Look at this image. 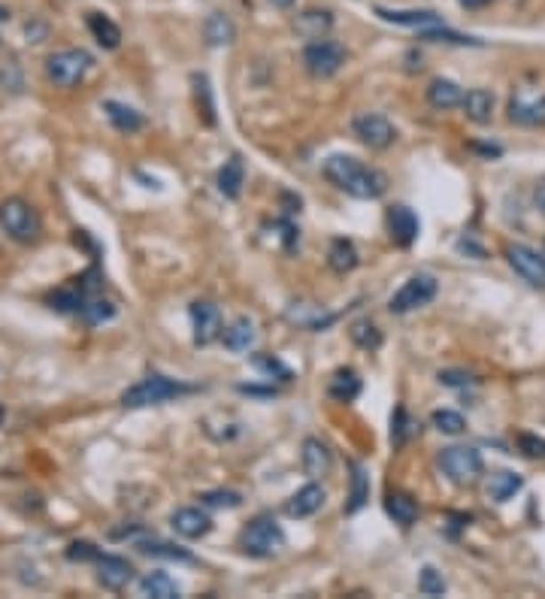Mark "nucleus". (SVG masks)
Here are the masks:
<instances>
[{"instance_id": "nucleus-48", "label": "nucleus", "mask_w": 545, "mask_h": 599, "mask_svg": "<svg viewBox=\"0 0 545 599\" xmlns=\"http://www.w3.org/2000/svg\"><path fill=\"white\" fill-rule=\"evenodd\" d=\"M270 4H272V6H279V10H288L294 0H270Z\"/></svg>"}, {"instance_id": "nucleus-19", "label": "nucleus", "mask_w": 545, "mask_h": 599, "mask_svg": "<svg viewBox=\"0 0 545 599\" xmlns=\"http://www.w3.org/2000/svg\"><path fill=\"white\" fill-rule=\"evenodd\" d=\"M321 506H324V487L312 482L294 493L288 506H285V512H288V517H312Z\"/></svg>"}, {"instance_id": "nucleus-24", "label": "nucleus", "mask_w": 545, "mask_h": 599, "mask_svg": "<svg viewBox=\"0 0 545 599\" xmlns=\"http://www.w3.org/2000/svg\"><path fill=\"white\" fill-rule=\"evenodd\" d=\"M294 28H297V34H304L306 40H321V36L334 28V16H330L328 10H306L297 16Z\"/></svg>"}, {"instance_id": "nucleus-16", "label": "nucleus", "mask_w": 545, "mask_h": 599, "mask_svg": "<svg viewBox=\"0 0 545 599\" xmlns=\"http://www.w3.org/2000/svg\"><path fill=\"white\" fill-rule=\"evenodd\" d=\"M170 524H173V530L179 532L182 539H203L206 532L212 530L209 515L201 512V508H194V506L179 508V512L170 517Z\"/></svg>"}, {"instance_id": "nucleus-7", "label": "nucleus", "mask_w": 545, "mask_h": 599, "mask_svg": "<svg viewBox=\"0 0 545 599\" xmlns=\"http://www.w3.org/2000/svg\"><path fill=\"white\" fill-rule=\"evenodd\" d=\"M345 64V51L340 43L334 40H312L309 46L304 49V67L309 70V76L315 79H330L336 76V73L343 70Z\"/></svg>"}, {"instance_id": "nucleus-22", "label": "nucleus", "mask_w": 545, "mask_h": 599, "mask_svg": "<svg viewBox=\"0 0 545 599\" xmlns=\"http://www.w3.org/2000/svg\"><path fill=\"white\" fill-rule=\"evenodd\" d=\"M255 324L249 321V318H237L233 324H227L225 327V333H222V339H225V349L227 351H233V354H242V351H249L255 345Z\"/></svg>"}, {"instance_id": "nucleus-18", "label": "nucleus", "mask_w": 545, "mask_h": 599, "mask_svg": "<svg viewBox=\"0 0 545 599\" xmlns=\"http://www.w3.org/2000/svg\"><path fill=\"white\" fill-rule=\"evenodd\" d=\"M218 191H222V197L227 200H237L242 194V185H246V164H242L240 154H231V158L225 161V167L218 169Z\"/></svg>"}, {"instance_id": "nucleus-2", "label": "nucleus", "mask_w": 545, "mask_h": 599, "mask_svg": "<svg viewBox=\"0 0 545 599\" xmlns=\"http://www.w3.org/2000/svg\"><path fill=\"white\" fill-rule=\"evenodd\" d=\"M0 225L10 233V240L21 242V246H34L43 236L40 212H36L25 197H10L0 203Z\"/></svg>"}, {"instance_id": "nucleus-17", "label": "nucleus", "mask_w": 545, "mask_h": 599, "mask_svg": "<svg viewBox=\"0 0 545 599\" xmlns=\"http://www.w3.org/2000/svg\"><path fill=\"white\" fill-rule=\"evenodd\" d=\"M385 21L400 28H418V31H427V28H439L443 25V16L430 10H375Z\"/></svg>"}, {"instance_id": "nucleus-11", "label": "nucleus", "mask_w": 545, "mask_h": 599, "mask_svg": "<svg viewBox=\"0 0 545 599\" xmlns=\"http://www.w3.org/2000/svg\"><path fill=\"white\" fill-rule=\"evenodd\" d=\"M191 327H194V345H212L216 339H222L225 324L218 306L206 300L191 303Z\"/></svg>"}, {"instance_id": "nucleus-41", "label": "nucleus", "mask_w": 545, "mask_h": 599, "mask_svg": "<svg viewBox=\"0 0 545 599\" xmlns=\"http://www.w3.org/2000/svg\"><path fill=\"white\" fill-rule=\"evenodd\" d=\"M201 500L212 508H237L240 506V493H233V491H209V493H203Z\"/></svg>"}, {"instance_id": "nucleus-13", "label": "nucleus", "mask_w": 545, "mask_h": 599, "mask_svg": "<svg viewBox=\"0 0 545 599\" xmlns=\"http://www.w3.org/2000/svg\"><path fill=\"white\" fill-rule=\"evenodd\" d=\"M418 231H422V225H418V216L409 206H391L388 209V233L400 248H409L418 240Z\"/></svg>"}, {"instance_id": "nucleus-8", "label": "nucleus", "mask_w": 545, "mask_h": 599, "mask_svg": "<svg viewBox=\"0 0 545 599\" xmlns=\"http://www.w3.org/2000/svg\"><path fill=\"white\" fill-rule=\"evenodd\" d=\"M437 291H439L437 279L427 276V272H418V276H412L409 282L394 294L391 303H388V309H391L394 315H407L412 309L427 306V303L437 297Z\"/></svg>"}, {"instance_id": "nucleus-28", "label": "nucleus", "mask_w": 545, "mask_h": 599, "mask_svg": "<svg viewBox=\"0 0 545 599\" xmlns=\"http://www.w3.org/2000/svg\"><path fill=\"white\" fill-rule=\"evenodd\" d=\"M427 100H430L433 109H454V106H461L463 91H461V85L452 83V79H433L430 88H427Z\"/></svg>"}, {"instance_id": "nucleus-42", "label": "nucleus", "mask_w": 545, "mask_h": 599, "mask_svg": "<svg viewBox=\"0 0 545 599\" xmlns=\"http://www.w3.org/2000/svg\"><path fill=\"white\" fill-rule=\"evenodd\" d=\"M98 557H100V551L94 548L91 542H73L67 548V560H79V564H85V560H94V564H98Z\"/></svg>"}, {"instance_id": "nucleus-27", "label": "nucleus", "mask_w": 545, "mask_h": 599, "mask_svg": "<svg viewBox=\"0 0 545 599\" xmlns=\"http://www.w3.org/2000/svg\"><path fill=\"white\" fill-rule=\"evenodd\" d=\"M88 31L94 34V40L100 43L103 49H119L122 46V31L109 16L103 12H88Z\"/></svg>"}, {"instance_id": "nucleus-20", "label": "nucleus", "mask_w": 545, "mask_h": 599, "mask_svg": "<svg viewBox=\"0 0 545 599\" xmlns=\"http://www.w3.org/2000/svg\"><path fill=\"white\" fill-rule=\"evenodd\" d=\"M461 106H463V113H467L470 122L488 124L491 118H494V94L485 91V88H473V91L463 94Z\"/></svg>"}, {"instance_id": "nucleus-4", "label": "nucleus", "mask_w": 545, "mask_h": 599, "mask_svg": "<svg viewBox=\"0 0 545 599\" xmlns=\"http://www.w3.org/2000/svg\"><path fill=\"white\" fill-rule=\"evenodd\" d=\"M240 545L249 557H257V560L276 557V554L285 548V530L279 527L270 515H261V517H255L246 530H242Z\"/></svg>"}, {"instance_id": "nucleus-23", "label": "nucleus", "mask_w": 545, "mask_h": 599, "mask_svg": "<svg viewBox=\"0 0 545 599\" xmlns=\"http://www.w3.org/2000/svg\"><path fill=\"white\" fill-rule=\"evenodd\" d=\"M203 40L209 46H231L237 40V28L233 21L225 16V12H212L209 19L203 21Z\"/></svg>"}, {"instance_id": "nucleus-35", "label": "nucleus", "mask_w": 545, "mask_h": 599, "mask_svg": "<svg viewBox=\"0 0 545 599\" xmlns=\"http://www.w3.org/2000/svg\"><path fill=\"white\" fill-rule=\"evenodd\" d=\"M351 339L360 345V349H367V351H375L382 345V333H379V327L375 324H370V321H358V324H351Z\"/></svg>"}, {"instance_id": "nucleus-30", "label": "nucleus", "mask_w": 545, "mask_h": 599, "mask_svg": "<svg viewBox=\"0 0 545 599\" xmlns=\"http://www.w3.org/2000/svg\"><path fill=\"white\" fill-rule=\"evenodd\" d=\"M370 500V476L360 463H351V491H349V502H345V515H355L367 506Z\"/></svg>"}, {"instance_id": "nucleus-3", "label": "nucleus", "mask_w": 545, "mask_h": 599, "mask_svg": "<svg viewBox=\"0 0 545 599\" xmlns=\"http://www.w3.org/2000/svg\"><path fill=\"white\" fill-rule=\"evenodd\" d=\"M191 384H182V382H173L167 379V375H146L143 382L130 384L128 390L122 394V406L124 409H143V406H158V403H167V399H179L191 394Z\"/></svg>"}, {"instance_id": "nucleus-21", "label": "nucleus", "mask_w": 545, "mask_h": 599, "mask_svg": "<svg viewBox=\"0 0 545 599\" xmlns=\"http://www.w3.org/2000/svg\"><path fill=\"white\" fill-rule=\"evenodd\" d=\"M103 109H107V118H109V122H113V128H115V130H122V133H137V130H143V128H146L143 113H137L134 106H124V103H119V100H107V103H103Z\"/></svg>"}, {"instance_id": "nucleus-44", "label": "nucleus", "mask_w": 545, "mask_h": 599, "mask_svg": "<svg viewBox=\"0 0 545 599\" xmlns=\"http://www.w3.org/2000/svg\"><path fill=\"white\" fill-rule=\"evenodd\" d=\"M518 445L527 457H545V439H540V436H521Z\"/></svg>"}, {"instance_id": "nucleus-39", "label": "nucleus", "mask_w": 545, "mask_h": 599, "mask_svg": "<svg viewBox=\"0 0 545 599\" xmlns=\"http://www.w3.org/2000/svg\"><path fill=\"white\" fill-rule=\"evenodd\" d=\"M422 40H430V43H458V46H478V40H473V36H463V34H454L448 31V28H427V31H422Z\"/></svg>"}, {"instance_id": "nucleus-38", "label": "nucleus", "mask_w": 545, "mask_h": 599, "mask_svg": "<svg viewBox=\"0 0 545 599\" xmlns=\"http://www.w3.org/2000/svg\"><path fill=\"white\" fill-rule=\"evenodd\" d=\"M137 548L143 554H152V557H167V560H194L188 551L176 548V545H167V542H137Z\"/></svg>"}, {"instance_id": "nucleus-12", "label": "nucleus", "mask_w": 545, "mask_h": 599, "mask_svg": "<svg viewBox=\"0 0 545 599\" xmlns=\"http://www.w3.org/2000/svg\"><path fill=\"white\" fill-rule=\"evenodd\" d=\"M98 581L107 590H124L130 581H134V566L128 564L124 557H113V554H100L98 557Z\"/></svg>"}, {"instance_id": "nucleus-26", "label": "nucleus", "mask_w": 545, "mask_h": 599, "mask_svg": "<svg viewBox=\"0 0 545 599\" xmlns=\"http://www.w3.org/2000/svg\"><path fill=\"white\" fill-rule=\"evenodd\" d=\"M182 590L167 572H149L139 579V596H149V599H176Z\"/></svg>"}, {"instance_id": "nucleus-47", "label": "nucleus", "mask_w": 545, "mask_h": 599, "mask_svg": "<svg viewBox=\"0 0 545 599\" xmlns=\"http://www.w3.org/2000/svg\"><path fill=\"white\" fill-rule=\"evenodd\" d=\"M533 200H536V206L542 209V216H545V182L542 185H536V194H533Z\"/></svg>"}, {"instance_id": "nucleus-9", "label": "nucleus", "mask_w": 545, "mask_h": 599, "mask_svg": "<svg viewBox=\"0 0 545 599\" xmlns=\"http://www.w3.org/2000/svg\"><path fill=\"white\" fill-rule=\"evenodd\" d=\"M351 130H355V137L360 139V143L370 146V149H375V152L388 149V146L397 139L394 124L388 122L385 115H379V113H360V115H355Z\"/></svg>"}, {"instance_id": "nucleus-37", "label": "nucleus", "mask_w": 545, "mask_h": 599, "mask_svg": "<svg viewBox=\"0 0 545 599\" xmlns=\"http://www.w3.org/2000/svg\"><path fill=\"white\" fill-rule=\"evenodd\" d=\"M446 579L443 572H437L433 566H424L422 575H418V590H422L424 596H443L446 594Z\"/></svg>"}, {"instance_id": "nucleus-31", "label": "nucleus", "mask_w": 545, "mask_h": 599, "mask_svg": "<svg viewBox=\"0 0 545 599\" xmlns=\"http://www.w3.org/2000/svg\"><path fill=\"white\" fill-rule=\"evenodd\" d=\"M385 512L394 517V524H400V527H412V524L418 521V502L409 497V493H388L385 500Z\"/></svg>"}, {"instance_id": "nucleus-46", "label": "nucleus", "mask_w": 545, "mask_h": 599, "mask_svg": "<svg viewBox=\"0 0 545 599\" xmlns=\"http://www.w3.org/2000/svg\"><path fill=\"white\" fill-rule=\"evenodd\" d=\"M461 6H467V10H482V6L494 4V0H458Z\"/></svg>"}, {"instance_id": "nucleus-49", "label": "nucleus", "mask_w": 545, "mask_h": 599, "mask_svg": "<svg viewBox=\"0 0 545 599\" xmlns=\"http://www.w3.org/2000/svg\"><path fill=\"white\" fill-rule=\"evenodd\" d=\"M4 421H6V412H4V406H0V427H4Z\"/></svg>"}, {"instance_id": "nucleus-40", "label": "nucleus", "mask_w": 545, "mask_h": 599, "mask_svg": "<svg viewBox=\"0 0 545 599\" xmlns=\"http://www.w3.org/2000/svg\"><path fill=\"white\" fill-rule=\"evenodd\" d=\"M194 85H197V103L203 100V122L216 124V109H212V98H209V79L194 76Z\"/></svg>"}, {"instance_id": "nucleus-36", "label": "nucleus", "mask_w": 545, "mask_h": 599, "mask_svg": "<svg viewBox=\"0 0 545 599\" xmlns=\"http://www.w3.org/2000/svg\"><path fill=\"white\" fill-rule=\"evenodd\" d=\"M433 427H437L439 433H448V436H458L467 430V421H463L461 412H452V409H439L433 412Z\"/></svg>"}, {"instance_id": "nucleus-5", "label": "nucleus", "mask_w": 545, "mask_h": 599, "mask_svg": "<svg viewBox=\"0 0 545 599\" xmlns=\"http://www.w3.org/2000/svg\"><path fill=\"white\" fill-rule=\"evenodd\" d=\"M91 70V55L83 49H64L46 61V76L58 88H76L85 79V73Z\"/></svg>"}, {"instance_id": "nucleus-25", "label": "nucleus", "mask_w": 545, "mask_h": 599, "mask_svg": "<svg viewBox=\"0 0 545 599\" xmlns=\"http://www.w3.org/2000/svg\"><path fill=\"white\" fill-rule=\"evenodd\" d=\"M328 394H330V399H336V403H351V399H358L360 379L355 369H336V373L330 375Z\"/></svg>"}, {"instance_id": "nucleus-50", "label": "nucleus", "mask_w": 545, "mask_h": 599, "mask_svg": "<svg viewBox=\"0 0 545 599\" xmlns=\"http://www.w3.org/2000/svg\"><path fill=\"white\" fill-rule=\"evenodd\" d=\"M0 19H10V16H6V12H4V10H0Z\"/></svg>"}, {"instance_id": "nucleus-6", "label": "nucleus", "mask_w": 545, "mask_h": 599, "mask_svg": "<svg viewBox=\"0 0 545 599\" xmlns=\"http://www.w3.org/2000/svg\"><path fill=\"white\" fill-rule=\"evenodd\" d=\"M439 469L448 476V482L454 485H473L478 476H482L485 463L482 454L470 445H452L439 451Z\"/></svg>"}, {"instance_id": "nucleus-34", "label": "nucleus", "mask_w": 545, "mask_h": 599, "mask_svg": "<svg viewBox=\"0 0 545 599\" xmlns=\"http://www.w3.org/2000/svg\"><path fill=\"white\" fill-rule=\"evenodd\" d=\"M79 315H83L88 324H103V321H109V318L115 315V306L109 300H103V297H88Z\"/></svg>"}, {"instance_id": "nucleus-32", "label": "nucleus", "mask_w": 545, "mask_h": 599, "mask_svg": "<svg viewBox=\"0 0 545 599\" xmlns=\"http://www.w3.org/2000/svg\"><path fill=\"white\" fill-rule=\"evenodd\" d=\"M525 487V478L518 476V472H509V469H503V472H494L491 476V485H488V497L494 500V502H509L515 493Z\"/></svg>"}, {"instance_id": "nucleus-10", "label": "nucleus", "mask_w": 545, "mask_h": 599, "mask_svg": "<svg viewBox=\"0 0 545 599\" xmlns=\"http://www.w3.org/2000/svg\"><path fill=\"white\" fill-rule=\"evenodd\" d=\"M506 257H509L512 270L518 272L530 288H540V291H545V257L540 255V251L515 242V246L506 248Z\"/></svg>"}, {"instance_id": "nucleus-15", "label": "nucleus", "mask_w": 545, "mask_h": 599, "mask_svg": "<svg viewBox=\"0 0 545 599\" xmlns=\"http://www.w3.org/2000/svg\"><path fill=\"white\" fill-rule=\"evenodd\" d=\"M300 463H304V472L309 478H324L330 472V466H334V454H330V448L321 439L309 436L304 442V451H300Z\"/></svg>"}, {"instance_id": "nucleus-33", "label": "nucleus", "mask_w": 545, "mask_h": 599, "mask_svg": "<svg viewBox=\"0 0 545 599\" xmlns=\"http://www.w3.org/2000/svg\"><path fill=\"white\" fill-rule=\"evenodd\" d=\"M415 430H418V421L409 418V412L403 409V406H397V412L391 418V445L403 448L412 439V436H415Z\"/></svg>"}, {"instance_id": "nucleus-29", "label": "nucleus", "mask_w": 545, "mask_h": 599, "mask_svg": "<svg viewBox=\"0 0 545 599\" xmlns=\"http://www.w3.org/2000/svg\"><path fill=\"white\" fill-rule=\"evenodd\" d=\"M328 264L334 272H340V276H345V272H351L358 266V248L351 240H334L330 242V251H328Z\"/></svg>"}, {"instance_id": "nucleus-1", "label": "nucleus", "mask_w": 545, "mask_h": 599, "mask_svg": "<svg viewBox=\"0 0 545 599\" xmlns=\"http://www.w3.org/2000/svg\"><path fill=\"white\" fill-rule=\"evenodd\" d=\"M321 173L334 188H340L349 197H358V200H379L388 191V176L375 167L360 164L351 154H330V158L324 161Z\"/></svg>"}, {"instance_id": "nucleus-45", "label": "nucleus", "mask_w": 545, "mask_h": 599, "mask_svg": "<svg viewBox=\"0 0 545 599\" xmlns=\"http://www.w3.org/2000/svg\"><path fill=\"white\" fill-rule=\"evenodd\" d=\"M255 364H257V366H261V369H267V373H270V375H272V373H279V375H282V379H285V382H288V375H291V373H288V369H285L282 364H279V360H276V358H257V360H255Z\"/></svg>"}, {"instance_id": "nucleus-43", "label": "nucleus", "mask_w": 545, "mask_h": 599, "mask_svg": "<svg viewBox=\"0 0 545 599\" xmlns=\"http://www.w3.org/2000/svg\"><path fill=\"white\" fill-rule=\"evenodd\" d=\"M439 382L448 384V388H467V384H473L476 379L470 373H458V369H446V373H439Z\"/></svg>"}, {"instance_id": "nucleus-14", "label": "nucleus", "mask_w": 545, "mask_h": 599, "mask_svg": "<svg viewBox=\"0 0 545 599\" xmlns=\"http://www.w3.org/2000/svg\"><path fill=\"white\" fill-rule=\"evenodd\" d=\"M509 122L525 124V128H542L545 124V94L527 100L525 91H518L509 100Z\"/></svg>"}]
</instances>
